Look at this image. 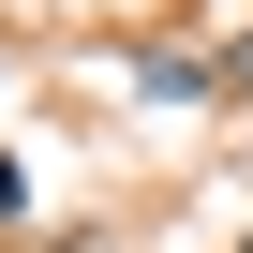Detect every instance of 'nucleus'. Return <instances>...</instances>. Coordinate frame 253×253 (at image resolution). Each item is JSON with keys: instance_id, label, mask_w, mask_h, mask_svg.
<instances>
[{"instance_id": "1", "label": "nucleus", "mask_w": 253, "mask_h": 253, "mask_svg": "<svg viewBox=\"0 0 253 253\" xmlns=\"http://www.w3.org/2000/svg\"><path fill=\"white\" fill-rule=\"evenodd\" d=\"M134 75H149V89H164V104H209V60H194V45H149V60H134Z\"/></svg>"}, {"instance_id": "4", "label": "nucleus", "mask_w": 253, "mask_h": 253, "mask_svg": "<svg viewBox=\"0 0 253 253\" xmlns=\"http://www.w3.org/2000/svg\"><path fill=\"white\" fill-rule=\"evenodd\" d=\"M15 209H30V179H15V164H0V223H15Z\"/></svg>"}, {"instance_id": "3", "label": "nucleus", "mask_w": 253, "mask_h": 253, "mask_svg": "<svg viewBox=\"0 0 253 253\" xmlns=\"http://www.w3.org/2000/svg\"><path fill=\"white\" fill-rule=\"evenodd\" d=\"M209 89H253V30H238V45H223V60H209Z\"/></svg>"}, {"instance_id": "2", "label": "nucleus", "mask_w": 253, "mask_h": 253, "mask_svg": "<svg viewBox=\"0 0 253 253\" xmlns=\"http://www.w3.org/2000/svg\"><path fill=\"white\" fill-rule=\"evenodd\" d=\"M30 253H119V238H104V223H60V238H30Z\"/></svg>"}, {"instance_id": "5", "label": "nucleus", "mask_w": 253, "mask_h": 253, "mask_svg": "<svg viewBox=\"0 0 253 253\" xmlns=\"http://www.w3.org/2000/svg\"><path fill=\"white\" fill-rule=\"evenodd\" d=\"M0 75H15V45H0Z\"/></svg>"}]
</instances>
